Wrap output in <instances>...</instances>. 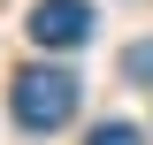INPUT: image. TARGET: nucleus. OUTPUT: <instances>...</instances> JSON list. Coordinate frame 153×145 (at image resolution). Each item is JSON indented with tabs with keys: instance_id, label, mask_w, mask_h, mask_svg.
Masks as SVG:
<instances>
[{
	"instance_id": "1",
	"label": "nucleus",
	"mask_w": 153,
	"mask_h": 145,
	"mask_svg": "<svg viewBox=\"0 0 153 145\" xmlns=\"http://www.w3.org/2000/svg\"><path fill=\"white\" fill-rule=\"evenodd\" d=\"M8 107H16V122L31 138H46V130H61L76 115V76L69 69H23L16 92H8Z\"/></svg>"
},
{
	"instance_id": "2",
	"label": "nucleus",
	"mask_w": 153,
	"mask_h": 145,
	"mask_svg": "<svg viewBox=\"0 0 153 145\" xmlns=\"http://www.w3.org/2000/svg\"><path fill=\"white\" fill-rule=\"evenodd\" d=\"M23 31H31L46 54H69V46H84V38H92V8H84V0H38Z\"/></svg>"
},
{
	"instance_id": "3",
	"label": "nucleus",
	"mask_w": 153,
	"mask_h": 145,
	"mask_svg": "<svg viewBox=\"0 0 153 145\" xmlns=\"http://www.w3.org/2000/svg\"><path fill=\"white\" fill-rule=\"evenodd\" d=\"M123 76L130 84H153V38H138L130 54H123Z\"/></svg>"
},
{
	"instance_id": "4",
	"label": "nucleus",
	"mask_w": 153,
	"mask_h": 145,
	"mask_svg": "<svg viewBox=\"0 0 153 145\" xmlns=\"http://www.w3.org/2000/svg\"><path fill=\"white\" fill-rule=\"evenodd\" d=\"M84 145H146V138H138L130 122H100V130H92V138H84Z\"/></svg>"
}]
</instances>
